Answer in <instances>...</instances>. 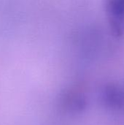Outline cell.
<instances>
[{"mask_svg":"<svg viewBox=\"0 0 124 125\" xmlns=\"http://www.w3.org/2000/svg\"><path fill=\"white\" fill-rule=\"evenodd\" d=\"M106 10L113 34L118 37L124 35V0H107Z\"/></svg>","mask_w":124,"mask_h":125,"instance_id":"obj_1","label":"cell"},{"mask_svg":"<svg viewBox=\"0 0 124 125\" xmlns=\"http://www.w3.org/2000/svg\"><path fill=\"white\" fill-rule=\"evenodd\" d=\"M61 108L67 112L76 113L82 111L86 105L84 96L77 90L65 91L60 97Z\"/></svg>","mask_w":124,"mask_h":125,"instance_id":"obj_2","label":"cell"}]
</instances>
